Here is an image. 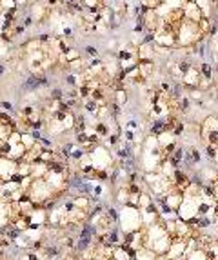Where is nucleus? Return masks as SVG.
<instances>
[{
  "instance_id": "f257e3e1",
  "label": "nucleus",
  "mask_w": 218,
  "mask_h": 260,
  "mask_svg": "<svg viewBox=\"0 0 218 260\" xmlns=\"http://www.w3.org/2000/svg\"><path fill=\"white\" fill-rule=\"evenodd\" d=\"M29 15L33 17V20L36 24H42L49 18L51 15V9L46 2H40V0H35V2L29 4Z\"/></svg>"
},
{
  "instance_id": "f03ea898",
  "label": "nucleus",
  "mask_w": 218,
  "mask_h": 260,
  "mask_svg": "<svg viewBox=\"0 0 218 260\" xmlns=\"http://www.w3.org/2000/svg\"><path fill=\"white\" fill-rule=\"evenodd\" d=\"M182 7H184V13H185V20H191V22L198 24L204 18V13H202V9L198 7L196 2H185Z\"/></svg>"
},
{
  "instance_id": "7ed1b4c3",
  "label": "nucleus",
  "mask_w": 218,
  "mask_h": 260,
  "mask_svg": "<svg viewBox=\"0 0 218 260\" xmlns=\"http://www.w3.org/2000/svg\"><path fill=\"white\" fill-rule=\"evenodd\" d=\"M154 71V60H138V73L147 80Z\"/></svg>"
},
{
  "instance_id": "20e7f679",
  "label": "nucleus",
  "mask_w": 218,
  "mask_h": 260,
  "mask_svg": "<svg viewBox=\"0 0 218 260\" xmlns=\"http://www.w3.org/2000/svg\"><path fill=\"white\" fill-rule=\"evenodd\" d=\"M113 100H115L117 104H120L122 107L127 104L129 100V95H127V89H115L113 91Z\"/></svg>"
},
{
  "instance_id": "39448f33",
  "label": "nucleus",
  "mask_w": 218,
  "mask_h": 260,
  "mask_svg": "<svg viewBox=\"0 0 218 260\" xmlns=\"http://www.w3.org/2000/svg\"><path fill=\"white\" fill-rule=\"evenodd\" d=\"M198 69H200V73L204 75V77H207V78H213L214 68H213V64H211V62H202V64H198Z\"/></svg>"
},
{
  "instance_id": "423d86ee",
  "label": "nucleus",
  "mask_w": 218,
  "mask_h": 260,
  "mask_svg": "<svg viewBox=\"0 0 218 260\" xmlns=\"http://www.w3.org/2000/svg\"><path fill=\"white\" fill-rule=\"evenodd\" d=\"M64 58L67 60V64H69V62H75V60L80 58V51H78L76 47H73V46H71V47L64 53Z\"/></svg>"
},
{
  "instance_id": "0eeeda50",
  "label": "nucleus",
  "mask_w": 218,
  "mask_h": 260,
  "mask_svg": "<svg viewBox=\"0 0 218 260\" xmlns=\"http://www.w3.org/2000/svg\"><path fill=\"white\" fill-rule=\"evenodd\" d=\"M106 215H107V218L113 222V224H118V220H120V215H118V211L115 209V208H106Z\"/></svg>"
},
{
  "instance_id": "6e6552de",
  "label": "nucleus",
  "mask_w": 218,
  "mask_h": 260,
  "mask_svg": "<svg viewBox=\"0 0 218 260\" xmlns=\"http://www.w3.org/2000/svg\"><path fill=\"white\" fill-rule=\"evenodd\" d=\"M189 153H191V157H193V162H194V166L196 164H200L202 162V153L196 147H189Z\"/></svg>"
},
{
  "instance_id": "1a4fd4ad",
  "label": "nucleus",
  "mask_w": 218,
  "mask_h": 260,
  "mask_svg": "<svg viewBox=\"0 0 218 260\" xmlns=\"http://www.w3.org/2000/svg\"><path fill=\"white\" fill-rule=\"evenodd\" d=\"M184 129H185V124H184L182 120H178V122L174 124V127H173V131H171V133H173L174 136H180V135L184 133Z\"/></svg>"
},
{
  "instance_id": "9d476101",
  "label": "nucleus",
  "mask_w": 218,
  "mask_h": 260,
  "mask_svg": "<svg viewBox=\"0 0 218 260\" xmlns=\"http://www.w3.org/2000/svg\"><path fill=\"white\" fill-rule=\"evenodd\" d=\"M86 53L89 55V58H98L100 57V53L96 47H93V46H86Z\"/></svg>"
},
{
  "instance_id": "9b49d317",
  "label": "nucleus",
  "mask_w": 218,
  "mask_h": 260,
  "mask_svg": "<svg viewBox=\"0 0 218 260\" xmlns=\"http://www.w3.org/2000/svg\"><path fill=\"white\" fill-rule=\"evenodd\" d=\"M0 107H2V109H6V111H11V109H13V106L9 104V102H6V100L0 104Z\"/></svg>"
},
{
  "instance_id": "f8f14e48",
  "label": "nucleus",
  "mask_w": 218,
  "mask_h": 260,
  "mask_svg": "<svg viewBox=\"0 0 218 260\" xmlns=\"http://www.w3.org/2000/svg\"><path fill=\"white\" fill-rule=\"evenodd\" d=\"M118 46V40L117 38H113V40H109V44H107V49H115Z\"/></svg>"
},
{
  "instance_id": "ddd939ff",
  "label": "nucleus",
  "mask_w": 218,
  "mask_h": 260,
  "mask_svg": "<svg viewBox=\"0 0 218 260\" xmlns=\"http://www.w3.org/2000/svg\"><path fill=\"white\" fill-rule=\"evenodd\" d=\"M138 127V122L137 120H129L127 122V129H137Z\"/></svg>"
},
{
  "instance_id": "4468645a",
  "label": "nucleus",
  "mask_w": 218,
  "mask_h": 260,
  "mask_svg": "<svg viewBox=\"0 0 218 260\" xmlns=\"http://www.w3.org/2000/svg\"><path fill=\"white\" fill-rule=\"evenodd\" d=\"M4 75H6V64H4V62H0V78H2Z\"/></svg>"
},
{
  "instance_id": "2eb2a0df",
  "label": "nucleus",
  "mask_w": 218,
  "mask_h": 260,
  "mask_svg": "<svg viewBox=\"0 0 218 260\" xmlns=\"http://www.w3.org/2000/svg\"><path fill=\"white\" fill-rule=\"evenodd\" d=\"M214 68V73H218V62H216V66H213Z\"/></svg>"
},
{
  "instance_id": "dca6fc26",
  "label": "nucleus",
  "mask_w": 218,
  "mask_h": 260,
  "mask_svg": "<svg viewBox=\"0 0 218 260\" xmlns=\"http://www.w3.org/2000/svg\"><path fill=\"white\" fill-rule=\"evenodd\" d=\"M185 2H196V0H185Z\"/></svg>"
}]
</instances>
